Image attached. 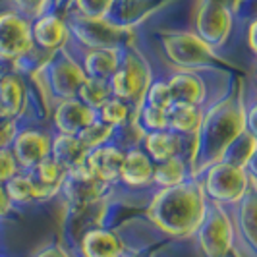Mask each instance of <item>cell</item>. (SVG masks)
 Returning a JSON list of instances; mask_svg holds the SVG:
<instances>
[{
	"label": "cell",
	"instance_id": "d6986e66",
	"mask_svg": "<svg viewBox=\"0 0 257 257\" xmlns=\"http://www.w3.org/2000/svg\"><path fill=\"white\" fill-rule=\"evenodd\" d=\"M85 155H87V149L79 142L77 136L58 134L51 143V157L64 172L81 167V163L85 161Z\"/></svg>",
	"mask_w": 257,
	"mask_h": 257
},
{
	"label": "cell",
	"instance_id": "ac0fdd59",
	"mask_svg": "<svg viewBox=\"0 0 257 257\" xmlns=\"http://www.w3.org/2000/svg\"><path fill=\"white\" fill-rule=\"evenodd\" d=\"M81 24L76 26V33L79 39H83V43L91 45L93 49H101V47H116L122 29L118 26H112L108 22L101 20H89V18H79Z\"/></svg>",
	"mask_w": 257,
	"mask_h": 257
},
{
	"label": "cell",
	"instance_id": "9c48e42d",
	"mask_svg": "<svg viewBox=\"0 0 257 257\" xmlns=\"http://www.w3.org/2000/svg\"><path fill=\"white\" fill-rule=\"evenodd\" d=\"M52 138L41 130H22L16 132L10 149L18 161L20 170H31L39 161L51 155Z\"/></svg>",
	"mask_w": 257,
	"mask_h": 257
},
{
	"label": "cell",
	"instance_id": "1f68e13d",
	"mask_svg": "<svg viewBox=\"0 0 257 257\" xmlns=\"http://www.w3.org/2000/svg\"><path fill=\"white\" fill-rule=\"evenodd\" d=\"M14 136H16L14 120H0V149L10 147Z\"/></svg>",
	"mask_w": 257,
	"mask_h": 257
},
{
	"label": "cell",
	"instance_id": "2e32d148",
	"mask_svg": "<svg viewBox=\"0 0 257 257\" xmlns=\"http://www.w3.org/2000/svg\"><path fill=\"white\" fill-rule=\"evenodd\" d=\"M172 104H197L201 106L205 99V85L195 74H190V70H182L167 81Z\"/></svg>",
	"mask_w": 257,
	"mask_h": 257
},
{
	"label": "cell",
	"instance_id": "484cf974",
	"mask_svg": "<svg viewBox=\"0 0 257 257\" xmlns=\"http://www.w3.org/2000/svg\"><path fill=\"white\" fill-rule=\"evenodd\" d=\"M130 112H132V104L124 99H118V97H110L106 103L97 110V118L112 126V128H118V126H124L130 120Z\"/></svg>",
	"mask_w": 257,
	"mask_h": 257
},
{
	"label": "cell",
	"instance_id": "277c9868",
	"mask_svg": "<svg viewBox=\"0 0 257 257\" xmlns=\"http://www.w3.org/2000/svg\"><path fill=\"white\" fill-rule=\"evenodd\" d=\"M108 81L114 97L140 104L145 89L149 87V70L145 68L142 58H138L136 54H128L120 58V64Z\"/></svg>",
	"mask_w": 257,
	"mask_h": 257
},
{
	"label": "cell",
	"instance_id": "4fadbf2b",
	"mask_svg": "<svg viewBox=\"0 0 257 257\" xmlns=\"http://www.w3.org/2000/svg\"><path fill=\"white\" fill-rule=\"evenodd\" d=\"M31 39L33 45H37L39 49L52 52L62 49L68 43L70 29L64 24V20L58 18L56 14H45L31 24Z\"/></svg>",
	"mask_w": 257,
	"mask_h": 257
},
{
	"label": "cell",
	"instance_id": "5bb4252c",
	"mask_svg": "<svg viewBox=\"0 0 257 257\" xmlns=\"http://www.w3.org/2000/svg\"><path fill=\"white\" fill-rule=\"evenodd\" d=\"M186 140H193V138H184L168 128L145 132L143 134V151L151 157L153 163H163L172 157H182Z\"/></svg>",
	"mask_w": 257,
	"mask_h": 257
},
{
	"label": "cell",
	"instance_id": "ba28073f",
	"mask_svg": "<svg viewBox=\"0 0 257 257\" xmlns=\"http://www.w3.org/2000/svg\"><path fill=\"white\" fill-rule=\"evenodd\" d=\"M163 47L168 58L182 68H195L209 62L213 51L195 33H172L163 39Z\"/></svg>",
	"mask_w": 257,
	"mask_h": 257
},
{
	"label": "cell",
	"instance_id": "7c38bea8",
	"mask_svg": "<svg viewBox=\"0 0 257 257\" xmlns=\"http://www.w3.org/2000/svg\"><path fill=\"white\" fill-rule=\"evenodd\" d=\"M95 120H97V110L89 108L76 97L64 99L56 106V112H54V126L58 130V134H64V136H77Z\"/></svg>",
	"mask_w": 257,
	"mask_h": 257
},
{
	"label": "cell",
	"instance_id": "f546056e",
	"mask_svg": "<svg viewBox=\"0 0 257 257\" xmlns=\"http://www.w3.org/2000/svg\"><path fill=\"white\" fill-rule=\"evenodd\" d=\"M76 10L81 14V18L89 20H101L106 18L108 12L114 8L116 0H74Z\"/></svg>",
	"mask_w": 257,
	"mask_h": 257
},
{
	"label": "cell",
	"instance_id": "d6a6232c",
	"mask_svg": "<svg viewBox=\"0 0 257 257\" xmlns=\"http://www.w3.org/2000/svg\"><path fill=\"white\" fill-rule=\"evenodd\" d=\"M37 257H70V255L66 253L62 247H58V245H51V247L43 249Z\"/></svg>",
	"mask_w": 257,
	"mask_h": 257
},
{
	"label": "cell",
	"instance_id": "8992f818",
	"mask_svg": "<svg viewBox=\"0 0 257 257\" xmlns=\"http://www.w3.org/2000/svg\"><path fill=\"white\" fill-rule=\"evenodd\" d=\"M232 29V12L213 0H203L195 18V35L205 43L211 51L219 49L228 39Z\"/></svg>",
	"mask_w": 257,
	"mask_h": 257
},
{
	"label": "cell",
	"instance_id": "3957f363",
	"mask_svg": "<svg viewBox=\"0 0 257 257\" xmlns=\"http://www.w3.org/2000/svg\"><path fill=\"white\" fill-rule=\"evenodd\" d=\"M251 180L253 176H247L245 168L220 161L207 167L205 192L211 199L219 203H238L249 190Z\"/></svg>",
	"mask_w": 257,
	"mask_h": 257
},
{
	"label": "cell",
	"instance_id": "7a4b0ae2",
	"mask_svg": "<svg viewBox=\"0 0 257 257\" xmlns=\"http://www.w3.org/2000/svg\"><path fill=\"white\" fill-rule=\"evenodd\" d=\"M205 199L197 184L184 182L174 188H165L157 193L149 207V217L153 222L168 234L184 236L197 230L205 217Z\"/></svg>",
	"mask_w": 257,
	"mask_h": 257
},
{
	"label": "cell",
	"instance_id": "e575fe53",
	"mask_svg": "<svg viewBox=\"0 0 257 257\" xmlns=\"http://www.w3.org/2000/svg\"><path fill=\"white\" fill-rule=\"evenodd\" d=\"M16 2H18L22 8L33 10V12H35V10H39V8L43 6V0H16Z\"/></svg>",
	"mask_w": 257,
	"mask_h": 257
},
{
	"label": "cell",
	"instance_id": "5b68a950",
	"mask_svg": "<svg viewBox=\"0 0 257 257\" xmlns=\"http://www.w3.org/2000/svg\"><path fill=\"white\" fill-rule=\"evenodd\" d=\"M31 51V24L18 12L0 14V60H20Z\"/></svg>",
	"mask_w": 257,
	"mask_h": 257
},
{
	"label": "cell",
	"instance_id": "4316f807",
	"mask_svg": "<svg viewBox=\"0 0 257 257\" xmlns=\"http://www.w3.org/2000/svg\"><path fill=\"white\" fill-rule=\"evenodd\" d=\"M136 124L143 134L153 132V130H165L167 128V110L155 108L147 103H140V110L136 114Z\"/></svg>",
	"mask_w": 257,
	"mask_h": 257
},
{
	"label": "cell",
	"instance_id": "f1b7e54d",
	"mask_svg": "<svg viewBox=\"0 0 257 257\" xmlns=\"http://www.w3.org/2000/svg\"><path fill=\"white\" fill-rule=\"evenodd\" d=\"M142 103L151 104V106L161 108V110H168L172 106V97H170V89H168L167 81H163V79L153 81V85L145 89Z\"/></svg>",
	"mask_w": 257,
	"mask_h": 257
},
{
	"label": "cell",
	"instance_id": "52a82bcc",
	"mask_svg": "<svg viewBox=\"0 0 257 257\" xmlns=\"http://www.w3.org/2000/svg\"><path fill=\"white\" fill-rule=\"evenodd\" d=\"M197 228H199L201 247L207 253V257H224L230 251L232 224L228 220V215L222 211V207H209Z\"/></svg>",
	"mask_w": 257,
	"mask_h": 257
},
{
	"label": "cell",
	"instance_id": "ffe728a7",
	"mask_svg": "<svg viewBox=\"0 0 257 257\" xmlns=\"http://www.w3.org/2000/svg\"><path fill=\"white\" fill-rule=\"evenodd\" d=\"M26 87L22 77L6 74L0 77V120H16L24 108Z\"/></svg>",
	"mask_w": 257,
	"mask_h": 257
},
{
	"label": "cell",
	"instance_id": "836d02e7",
	"mask_svg": "<svg viewBox=\"0 0 257 257\" xmlns=\"http://www.w3.org/2000/svg\"><path fill=\"white\" fill-rule=\"evenodd\" d=\"M10 207H12V203H10L8 195H6V192H4V188L0 186V215L8 213V211H10Z\"/></svg>",
	"mask_w": 257,
	"mask_h": 257
},
{
	"label": "cell",
	"instance_id": "30bf717a",
	"mask_svg": "<svg viewBox=\"0 0 257 257\" xmlns=\"http://www.w3.org/2000/svg\"><path fill=\"white\" fill-rule=\"evenodd\" d=\"M60 188L68 195L70 203H74L76 207H87L97 203L103 197L106 184L97 180L95 176H91L83 167H77L70 172H66L64 182Z\"/></svg>",
	"mask_w": 257,
	"mask_h": 257
},
{
	"label": "cell",
	"instance_id": "7402d4cb",
	"mask_svg": "<svg viewBox=\"0 0 257 257\" xmlns=\"http://www.w3.org/2000/svg\"><path fill=\"white\" fill-rule=\"evenodd\" d=\"M120 51L118 47H101V49H93L85 52V60H83V74L85 77H103L110 79V76L116 72V68L120 64Z\"/></svg>",
	"mask_w": 257,
	"mask_h": 257
},
{
	"label": "cell",
	"instance_id": "6da1fadb",
	"mask_svg": "<svg viewBox=\"0 0 257 257\" xmlns=\"http://www.w3.org/2000/svg\"><path fill=\"white\" fill-rule=\"evenodd\" d=\"M244 103L236 104L234 101H224L215 106L209 114H203L201 126L193 138L192 170L201 172L205 167H211L215 161L222 159L238 134L245 128Z\"/></svg>",
	"mask_w": 257,
	"mask_h": 257
},
{
	"label": "cell",
	"instance_id": "cb8c5ba5",
	"mask_svg": "<svg viewBox=\"0 0 257 257\" xmlns=\"http://www.w3.org/2000/svg\"><path fill=\"white\" fill-rule=\"evenodd\" d=\"M4 192L8 195L10 203H18V205H27V203H33V201L41 199L37 184L31 178L29 172L27 174L18 172L8 182H4Z\"/></svg>",
	"mask_w": 257,
	"mask_h": 257
},
{
	"label": "cell",
	"instance_id": "d590c367",
	"mask_svg": "<svg viewBox=\"0 0 257 257\" xmlns=\"http://www.w3.org/2000/svg\"><path fill=\"white\" fill-rule=\"evenodd\" d=\"M213 2H217V4H220V6L228 8V10L234 14L238 8H240V2H242V0H213Z\"/></svg>",
	"mask_w": 257,
	"mask_h": 257
},
{
	"label": "cell",
	"instance_id": "603a6c76",
	"mask_svg": "<svg viewBox=\"0 0 257 257\" xmlns=\"http://www.w3.org/2000/svg\"><path fill=\"white\" fill-rule=\"evenodd\" d=\"M188 176H190V165L182 157H172L155 165L153 182L161 190L180 186L188 180Z\"/></svg>",
	"mask_w": 257,
	"mask_h": 257
},
{
	"label": "cell",
	"instance_id": "4dcf8cb0",
	"mask_svg": "<svg viewBox=\"0 0 257 257\" xmlns=\"http://www.w3.org/2000/svg\"><path fill=\"white\" fill-rule=\"evenodd\" d=\"M18 172H20V167H18V161L14 157L12 149L10 147L0 149V186L10 180L12 176H16Z\"/></svg>",
	"mask_w": 257,
	"mask_h": 257
},
{
	"label": "cell",
	"instance_id": "e0dca14e",
	"mask_svg": "<svg viewBox=\"0 0 257 257\" xmlns=\"http://www.w3.org/2000/svg\"><path fill=\"white\" fill-rule=\"evenodd\" d=\"M83 257H122V244L114 232L106 228H87L81 234Z\"/></svg>",
	"mask_w": 257,
	"mask_h": 257
},
{
	"label": "cell",
	"instance_id": "44dd1931",
	"mask_svg": "<svg viewBox=\"0 0 257 257\" xmlns=\"http://www.w3.org/2000/svg\"><path fill=\"white\" fill-rule=\"evenodd\" d=\"M203 120V110L197 104H172L167 110V128L184 138H195Z\"/></svg>",
	"mask_w": 257,
	"mask_h": 257
},
{
	"label": "cell",
	"instance_id": "d4e9b609",
	"mask_svg": "<svg viewBox=\"0 0 257 257\" xmlns=\"http://www.w3.org/2000/svg\"><path fill=\"white\" fill-rule=\"evenodd\" d=\"M76 95L83 104H87L93 110H99L112 97L110 81L103 77H85Z\"/></svg>",
	"mask_w": 257,
	"mask_h": 257
},
{
	"label": "cell",
	"instance_id": "83f0119b",
	"mask_svg": "<svg viewBox=\"0 0 257 257\" xmlns=\"http://www.w3.org/2000/svg\"><path fill=\"white\" fill-rule=\"evenodd\" d=\"M112 132H114L112 126L104 124V122H101V120L97 118L95 122H91L87 128L81 130V132L77 134V138H79V142L85 145V149L89 151V149H95V147H99V145H103V143L108 142V140L112 138Z\"/></svg>",
	"mask_w": 257,
	"mask_h": 257
},
{
	"label": "cell",
	"instance_id": "9a60e30c",
	"mask_svg": "<svg viewBox=\"0 0 257 257\" xmlns=\"http://www.w3.org/2000/svg\"><path fill=\"white\" fill-rule=\"evenodd\" d=\"M155 163L143 149H130L124 151V161L120 167V180L130 188H142L153 182Z\"/></svg>",
	"mask_w": 257,
	"mask_h": 257
},
{
	"label": "cell",
	"instance_id": "8fae6325",
	"mask_svg": "<svg viewBox=\"0 0 257 257\" xmlns=\"http://www.w3.org/2000/svg\"><path fill=\"white\" fill-rule=\"evenodd\" d=\"M122 161H124V151L120 147L103 143V145L87 151L81 167L85 168L91 176H95L97 180H101L108 186V184L118 180Z\"/></svg>",
	"mask_w": 257,
	"mask_h": 257
}]
</instances>
